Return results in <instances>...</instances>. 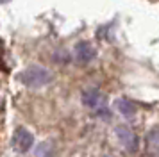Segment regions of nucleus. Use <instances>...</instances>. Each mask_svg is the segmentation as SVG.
<instances>
[{
  "instance_id": "nucleus-1",
  "label": "nucleus",
  "mask_w": 159,
  "mask_h": 157,
  "mask_svg": "<svg viewBox=\"0 0 159 157\" xmlns=\"http://www.w3.org/2000/svg\"><path fill=\"white\" fill-rule=\"evenodd\" d=\"M20 80L25 86H29V87H41V86L50 84L52 75L50 71H47L41 66H30L20 75Z\"/></svg>"
},
{
  "instance_id": "nucleus-2",
  "label": "nucleus",
  "mask_w": 159,
  "mask_h": 157,
  "mask_svg": "<svg viewBox=\"0 0 159 157\" xmlns=\"http://www.w3.org/2000/svg\"><path fill=\"white\" fill-rule=\"evenodd\" d=\"M82 102L86 104L89 109H93L95 113L102 116V118H109V109H107V100L98 89L89 87L82 93Z\"/></svg>"
},
{
  "instance_id": "nucleus-3",
  "label": "nucleus",
  "mask_w": 159,
  "mask_h": 157,
  "mask_svg": "<svg viewBox=\"0 0 159 157\" xmlns=\"http://www.w3.org/2000/svg\"><path fill=\"white\" fill-rule=\"evenodd\" d=\"M11 143H13V146H15L16 152H27V150L32 148V145H34V137H32V134H30L27 128L23 127H18L15 130V134H13V139H11Z\"/></svg>"
},
{
  "instance_id": "nucleus-4",
  "label": "nucleus",
  "mask_w": 159,
  "mask_h": 157,
  "mask_svg": "<svg viewBox=\"0 0 159 157\" xmlns=\"http://www.w3.org/2000/svg\"><path fill=\"white\" fill-rule=\"evenodd\" d=\"M116 136H118L120 143H122V145H123L127 150L134 152V150L138 148V137H136V134H134L130 128H127L125 125L116 127Z\"/></svg>"
},
{
  "instance_id": "nucleus-5",
  "label": "nucleus",
  "mask_w": 159,
  "mask_h": 157,
  "mask_svg": "<svg viewBox=\"0 0 159 157\" xmlns=\"http://www.w3.org/2000/svg\"><path fill=\"white\" fill-rule=\"evenodd\" d=\"M75 57H77L79 63H89L95 57V50L88 43H80V45L75 47Z\"/></svg>"
},
{
  "instance_id": "nucleus-6",
  "label": "nucleus",
  "mask_w": 159,
  "mask_h": 157,
  "mask_svg": "<svg viewBox=\"0 0 159 157\" xmlns=\"http://www.w3.org/2000/svg\"><path fill=\"white\" fill-rule=\"evenodd\" d=\"M116 107H118V111L123 114V116H127V118H132L134 113H136V105L127 98H120L116 100Z\"/></svg>"
},
{
  "instance_id": "nucleus-7",
  "label": "nucleus",
  "mask_w": 159,
  "mask_h": 157,
  "mask_svg": "<svg viewBox=\"0 0 159 157\" xmlns=\"http://www.w3.org/2000/svg\"><path fill=\"white\" fill-rule=\"evenodd\" d=\"M47 150H50V148H48V145H39L38 155H39V157H48V155H47Z\"/></svg>"
},
{
  "instance_id": "nucleus-8",
  "label": "nucleus",
  "mask_w": 159,
  "mask_h": 157,
  "mask_svg": "<svg viewBox=\"0 0 159 157\" xmlns=\"http://www.w3.org/2000/svg\"><path fill=\"white\" fill-rule=\"evenodd\" d=\"M0 2H9V0H0Z\"/></svg>"
}]
</instances>
